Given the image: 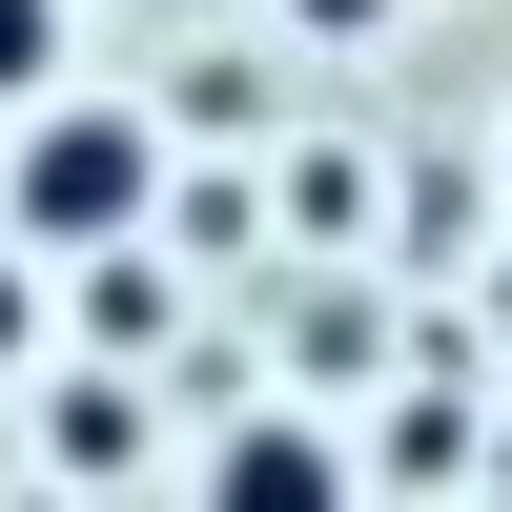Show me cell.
Segmentation results:
<instances>
[{
  "mask_svg": "<svg viewBox=\"0 0 512 512\" xmlns=\"http://www.w3.org/2000/svg\"><path fill=\"white\" fill-rule=\"evenodd\" d=\"M0 349H21V267H0Z\"/></svg>",
  "mask_w": 512,
  "mask_h": 512,
  "instance_id": "obj_5",
  "label": "cell"
},
{
  "mask_svg": "<svg viewBox=\"0 0 512 512\" xmlns=\"http://www.w3.org/2000/svg\"><path fill=\"white\" fill-rule=\"evenodd\" d=\"M287 21H328V41H349V21H390V0H287Z\"/></svg>",
  "mask_w": 512,
  "mask_h": 512,
  "instance_id": "obj_4",
  "label": "cell"
},
{
  "mask_svg": "<svg viewBox=\"0 0 512 512\" xmlns=\"http://www.w3.org/2000/svg\"><path fill=\"white\" fill-rule=\"evenodd\" d=\"M205 512H349V472H328V431H287V410H246V431L205 451Z\"/></svg>",
  "mask_w": 512,
  "mask_h": 512,
  "instance_id": "obj_2",
  "label": "cell"
},
{
  "mask_svg": "<svg viewBox=\"0 0 512 512\" xmlns=\"http://www.w3.org/2000/svg\"><path fill=\"white\" fill-rule=\"evenodd\" d=\"M164 185V144L123 103H21V246H123Z\"/></svg>",
  "mask_w": 512,
  "mask_h": 512,
  "instance_id": "obj_1",
  "label": "cell"
},
{
  "mask_svg": "<svg viewBox=\"0 0 512 512\" xmlns=\"http://www.w3.org/2000/svg\"><path fill=\"white\" fill-rule=\"evenodd\" d=\"M0 103H62V0H0Z\"/></svg>",
  "mask_w": 512,
  "mask_h": 512,
  "instance_id": "obj_3",
  "label": "cell"
}]
</instances>
